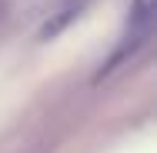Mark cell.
<instances>
[{"mask_svg":"<svg viewBox=\"0 0 157 153\" xmlns=\"http://www.w3.org/2000/svg\"><path fill=\"white\" fill-rule=\"evenodd\" d=\"M154 13H157L154 0H134V3H130V27H127V37H124V43H121V50L110 57V63L104 67V73H100V77H107L117 63H124L130 53H137V50L151 40V30H154Z\"/></svg>","mask_w":157,"mask_h":153,"instance_id":"obj_1","label":"cell"},{"mask_svg":"<svg viewBox=\"0 0 157 153\" xmlns=\"http://www.w3.org/2000/svg\"><path fill=\"white\" fill-rule=\"evenodd\" d=\"M80 7H84V0H77V3H70V7H63L60 13H54V17H50V20L40 27V33H37V37H40V40H50V37H57V33H60L63 27H67V24L77 17V13H80Z\"/></svg>","mask_w":157,"mask_h":153,"instance_id":"obj_2","label":"cell"}]
</instances>
